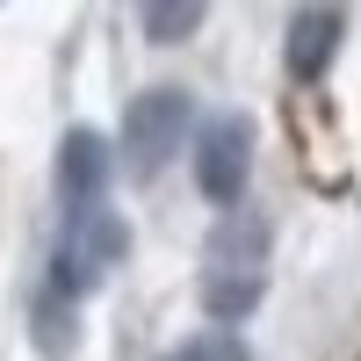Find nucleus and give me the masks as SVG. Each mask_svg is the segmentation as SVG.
<instances>
[{
  "label": "nucleus",
  "mask_w": 361,
  "mask_h": 361,
  "mask_svg": "<svg viewBox=\"0 0 361 361\" xmlns=\"http://www.w3.org/2000/svg\"><path fill=\"white\" fill-rule=\"evenodd\" d=\"M130 253V231L123 217H109V209H66V238H58L51 253V296H87L116 260Z\"/></svg>",
  "instance_id": "1"
},
{
  "label": "nucleus",
  "mask_w": 361,
  "mask_h": 361,
  "mask_svg": "<svg viewBox=\"0 0 361 361\" xmlns=\"http://www.w3.org/2000/svg\"><path fill=\"white\" fill-rule=\"evenodd\" d=\"M188 116H195V102L180 94V87H145V94L123 109V159H130L137 180H152V173L180 152Z\"/></svg>",
  "instance_id": "2"
},
{
  "label": "nucleus",
  "mask_w": 361,
  "mask_h": 361,
  "mask_svg": "<svg viewBox=\"0 0 361 361\" xmlns=\"http://www.w3.org/2000/svg\"><path fill=\"white\" fill-rule=\"evenodd\" d=\"M246 166H253V123L246 116H217L195 145V188L209 202H238L246 188Z\"/></svg>",
  "instance_id": "3"
},
{
  "label": "nucleus",
  "mask_w": 361,
  "mask_h": 361,
  "mask_svg": "<svg viewBox=\"0 0 361 361\" xmlns=\"http://www.w3.org/2000/svg\"><path fill=\"white\" fill-rule=\"evenodd\" d=\"M102 188H109V137L102 130H66L58 137V202L94 209Z\"/></svg>",
  "instance_id": "4"
},
{
  "label": "nucleus",
  "mask_w": 361,
  "mask_h": 361,
  "mask_svg": "<svg viewBox=\"0 0 361 361\" xmlns=\"http://www.w3.org/2000/svg\"><path fill=\"white\" fill-rule=\"evenodd\" d=\"M333 51H340V15L333 8H304L289 22V73L296 80H318L333 66Z\"/></svg>",
  "instance_id": "5"
},
{
  "label": "nucleus",
  "mask_w": 361,
  "mask_h": 361,
  "mask_svg": "<svg viewBox=\"0 0 361 361\" xmlns=\"http://www.w3.org/2000/svg\"><path fill=\"white\" fill-rule=\"evenodd\" d=\"M202 304H209V318H246L260 304V267H209Z\"/></svg>",
  "instance_id": "6"
},
{
  "label": "nucleus",
  "mask_w": 361,
  "mask_h": 361,
  "mask_svg": "<svg viewBox=\"0 0 361 361\" xmlns=\"http://www.w3.org/2000/svg\"><path fill=\"white\" fill-rule=\"evenodd\" d=\"M267 260V224L260 217H231L209 231V267H260Z\"/></svg>",
  "instance_id": "7"
},
{
  "label": "nucleus",
  "mask_w": 361,
  "mask_h": 361,
  "mask_svg": "<svg viewBox=\"0 0 361 361\" xmlns=\"http://www.w3.org/2000/svg\"><path fill=\"white\" fill-rule=\"evenodd\" d=\"M209 15V0H137V22L152 44H188Z\"/></svg>",
  "instance_id": "8"
},
{
  "label": "nucleus",
  "mask_w": 361,
  "mask_h": 361,
  "mask_svg": "<svg viewBox=\"0 0 361 361\" xmlns=\"http://www.w3.org/2000/svg\"><path fill=\"white\" fill-rule=\"evenodd\" d=\"M166 361H246V340H231V333H202V340H180Z\"/></svg>",
  "instance_id": "9"
}]
</instances>
